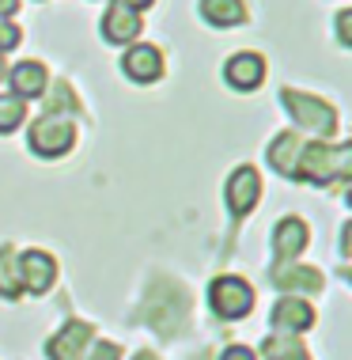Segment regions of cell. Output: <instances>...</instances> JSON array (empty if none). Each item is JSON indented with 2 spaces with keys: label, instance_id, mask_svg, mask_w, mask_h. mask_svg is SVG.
<instances>
[{
  "label": "cell",
  "instance_id": "6da1fadb",
  "mask_svg": "<svg viewBox=\"0 0 352 360\" xmlns=\"http://www.w3.org/2000/svg\"><path fill=\"white\" fill-rule=\"evenodd\" d=\"M348 160H352V148L348 144H303L299 152V163H296V174L292 179H303V182H334V179H348Z\"/></svg>",
  "mask_w": 352,
  "mask_h": 360
},
{
  "label": "cell",
  "instance_id": "7a4b0ae2",
  "mask_svg": "<svg viewBox=\"0 0 352 360\" xmlns=\"http://www.w3.org/2000/svg\"><path fill=\"white\" fill-rule=\"evenodd\" d=\"M76 144V122L68 114H42L34 125H31V148L38 155H65L68 148Z\"/></svg>",
  "mask_w": 352,
  "mask_h": 360
},
{
  "label": "cell",
  "instance_id": "3957f363",
  "mask_svg": "<svg viewBox=\"0 0 352 360\" xmlns=\"http://www.w3.org/2000/svg\"><path fill=\"white\" fill-rule=\"evenodd\" d=\"M280 103L288 106L292 118H296L299 125H307V129L322 133V137H334V129H337V114H334V106H330V103L315 99V95L292 91V87H285V91H280Z\"/></svg>",
  "mask_w": 352,
  "mask_h": 360
},
{
  "label": "cell",
  "instance_id": "277c9868",
  "mask_svg": "<svg viewBox=\"0 0 352 360\" xmlns=\"http://www.w3.org/2000/svg\"><path fill=\"white\" fill-rule=\"evenodd\" d=\"M209 304H212V311H216L220 319L235 323V319H247L250 315L254 288L242 277H216V281H212V288H209Z\"/></svg>",
  "mask_w": 352,
  "mask_h": 360
},
{
  "label": "cell",
  "instance_id": "5b68a950",
  "mask_svg": "<svg viewBox=\"0 0 352 360\" xmlns=\"http://www.w3.org/2000/svg\"><path fill=\"white\" fill-rule=\"evenodd\" d=\"M261 198V174L254 167H239L228 179V209L231 217H247Z\"/></svg>",
  "mask_w": 352,
  "mask_h": 360
},
{
  "label": "cell",
  "instance_id": "8992f818",
  "mask_svg": "<svg viewBox=\"0 0 352 360\" xmlns=\"http://www.w3.org/2000/svg\"><path fill=\"white\" fill-rule=\"evenodd\" d=\"M19 277H23V288L31 296H46L57 277V266L46 250H27V255H19Z\"/></svg>",
  "mask_w": 352,
  "mask_h": 360
},
{
  "label": "cell",
  "instance_id": "52a82bcc",
  "mask_svg": "<svg viewBox=\"0 0 352 360\" xmlns=\"http://www.w3.org/2000/svg\"><path fill=\"white\" fill-rule=\"evenodd\" d=\"M315 326V311H311L307 300H299V296H285L277 307H273V330L277 334H303V330H311Z\"/></svg>",
  "mask_w": 352,
  "mask_h": 360
},
{
  "label": "cell",
  "instance_id": "ba28073f",
  "mask_svg": "<svg viewBox=\"0 0 352 360\" xmlns=\"http://www.w3.org/2000/svg\"><path fill=\"white\" fill-rule=\"evenodd\" d=\"M303 247H307V224L288 217L277 224V231H273V262L277 266H288L292 258L303 255Z\"/></svg>",
  "mask_w": 352,
  "mask_h": 360
},
{
  "label": "cell",
  "instance_id": "9c48e42d",
  "mask_svg": "<svg viewBox=\"0 0 352 360\" xmlns=\"http://www.w3.org/2000/svg\"><path fill=\"white\" fill-rule=\"evenodd\" d=\"M122 69L136 84H152V80H159V72H163V53L155 50V46H148V42L129 46V53L122 57Z\"/></svg>",
  "mask_w": 352,
  "mask_h": 360
},
{
  "label": "cell",
  "instance_id": "30bf717a",
  "mask_svg": "<svg viewBox=\"0 0 352 360\" xmlns=\"http://www.w3.org/2000/svg\"><path fill=\"white\" fill-rule=\"evenodd\" d=\"M223 80H228L235 91H254L261 80H266V61L258 53H235L228 65H223Z\"/></svg>",
  "mask_w": 352,
  "mask_h": 360
},
{
  "label": "cell",
  "instance_id": "8fae6325",
  "mask_svg": "<svg viewBox=\"0 0 352 360\" xmlns=\"http://www.w3.org/2000/svg\"><path fill=\"white\" fill-rule=\"evenodd\" d=\"M141 12H133V8H125V4H114L106 8V15H103V38L106 42H133L136 34H141Z\"/></svg>",
  "mask_w": 352,
  "mask_h": 360
},
{
  "label": "cell",
  "instance_id": "7c38bea8",
  "mask_svg": "<svg viewBox=\"0 0 352 360\" xmlns=\"http://www.w3.org/2000/svg\"><path fill=\"white\" fill-rule=\"evenodd\" d=\"M46 87H50V72H46L42 61H19L12 69V95L15 99H38V95H46Z\"/></svg>",
  "mask_w": 352,
  "mask_h": 360
},
{
  "label": "cell",
  "instance_id": "4fadbf2b",
  "mask_svg": "<svg viewBox=\"0 0 352 360\" xmlns=\"http://www.w3.org/2000/svg\"><path fill=\"white\" fill-rule=\"evenodd\" d=\"M273 285L288 296H307V292L322 288V274L311 266H277L273 269Z\"/></svg>",
  "mask_w": 352,
  "mask_h": 360
},
{
  "label": "cell",
  "instance_id": "5bb4252c",
  "mask_svg": "<svg viewBox=\"0 0 352 360\" xmlns=\"http://www.w3.org/2000/svg\"><path fill=\"white\" fill-rule=\"evenodd\" d=\"M87 342H91V326L87 323H68L57 338H50V360H80Z\"/></svg>",
  "mask_w": 352,
  "mask_h": 360
},
{
  "label": "cell",
  "instance_id": "9a60e30c",
  "mask_svg": "<svg viewBox=\"0 0 352 360\" xmlns=\"http://www.w3.org/2000/svg\"><path fill=\"white\" fill-rule=\"evenodd\" d=\"M299 152H303V137L292 133V129H285L277 141L269 144V167H277L285 179H292V174H296V163H299Z\"/></svg>",
  "mask_w": 352,
  "mask_h": 360
},
{
  "label": "cell",
  "instance_id": "2e32d148",
  "mask_svg": "<svg viewBox=\"0 0 352 360\" xmlns=\"http://www.w3.org/2000/svg\"><path fill=\"white\" fill-rule=\"evenodd\" d=\"M201 15L212 27H242L247 23V4L242 0H201Z\"/></svg>",
  "mask_w": 352,
  "mask_h": 360
},
{
  "label": "cell",
  "instance_id": "e0dca14e",
  "mask_svg": "<svg viewBox=\"0 0 352 360\" xmlns=\"http://www.w3.org/2000/svg\"><path fill=\"white\" fill-rule=\"evenodd\" d=\"M23 292V277H19V255L12 247L0 250V296L15 300Z\"/></svg>",
  "mask_w": 352,
  "mask_h": 360
},
{
  "label": "cell",
  "instance_id": "ac0fdd59",
  "mask_svg": "<svg viewBox=\"0 0 352 360\" xmlns=\"http://www.w3.org/2000/svg\"><path fill=\"white\" fill-rule=\"evenodd\" d=\"M42 114H68V118H72V114H80V99L72 95V87H68V84H53Z\"/></svg>",
  "mask_w": 352,
  "mask_h": 360
},
{
  "label": "cell",
  "instance_id": "d6986e66",
  "mask_svg": "<svg viewBox=\"0 0 352 360\" xmlns=\"http://www.w3.org/2000/svg\"><path fill=\"white\" fill-rule=\"evenodd\" d=\"M27 118V106L23 99H15V95H0V133H12L19 129Z\"/></svg>",
  "mask_w": 352,
  "mask_h": 360
},
{
  "label": "cell",
  "instance_id": "ffe728a7",
  "mask_svg": "<svg viewBox=\"0 0 352 360\" xmlns=\"http://www.w3.org/2000/svg\"><path fill=\"white\" fill-rule=\"evenodd\" d=\"M261 353H266L269 360H307V353L292 342L288 334H277V338H269L266 345H261Z\"/></svg>",
  "mask_w": 352,
  "mask_h": 360
},
{
  "label": "cell",
  "instance_id": "44dd1931",
  "mask_svg": "<svg viewBox=\"0 0 352 360\" xmlns=\"http://www.w3.org/2000/svg\"><path fill=\"white\" fill-rule=\"evenodd\" d=\"M19 38H23V34H19V27L8 23V19H0V53H4V50H15Z\"/></svg>",
  "mask_w": 352,
  "mask_h": 360
},
{
  "label": "cell",
  "instance_id": "7402d4cb",
  "mask_svg": "<svg viewBox=\"0 0 352 360\" xmlns=\"http://www.w3.org/2000/svg\"><path fill=\"white\" fill-rule=\"evenodd\" d=\"M337 38H341V46H352V12H341L337 15Z\"/></svg>",
  "mask_w": 352,
  "mask_h": 360
},
{
  "label": "cell",
  "instance_id": "603a6c76",
  "mask_svg": "<svg viewBox=\"0 0 352 360\" xmlns=\"http://www.w3.org/2000/svg\"><path fill=\"white\" fill-rule=\"evenodd\" d=\"M117 356H122V349H117V345L99 342V345L91 349V356H87V360H117Z\"/></svg>",
  "mask_w": 352,
  "mask_h": 360
},
{
  "label": "cell",
  "instance_id": "cb8c5ba5",
  "mask_svg": "<svg viewBox=\"0 0 352 360\" xmlns=\"http://www.w3.org/2000/svg\"><path fill=\"white\" fill-rule=\"evenodd\" d=\"M220 360H258V356H254L247 345H231V349H223V356H220Z\"/></svg>",
  "mask_w": 352,
  "mask_h": 360
},
{
  "label": "cell",
  "instance_id": "d4e9b609",
  "mask_svg": "<svg viewBox=\"0 0 352 360\" xmlns=\"http://www.w3.org/2000/svg\"><path fill=\"white\" fill-rule=\"evenodd\" d=\"M19 12V0H0V19H12Z\"/></svg>",
  "mask_w": 352,
  "mask_h": 360
},
{
  "label": "cell",
  "instance_id": "484cf974",
  "mask_svg": "<svg viewBox=\"0 0 352 360\" xmlns=\"http://www.w3.org/2000/svg\"><path fill=\"white\" fill-rule=\"evenodd\" d=\"M117 4L133 8V12H144V8H152V0H117Z\"/></svg>",
  "mask_w": 352,
  "mask_h": 360
},
{
  "label": "cell",
  "instance_id": "4316f807",
  "mask_svg": "<svg viewBox=\"0 0 352 360\" xmlns=\"http://www.w3.org/2000/svg\"><path fill=\"white\" fill-rule=\"evenodd\" d=\"M136 360H159V356H152V353H141V356H136Z\"/></svg>",
  "mask_w": 352,
  "mask_h": 360
},
{
  "label": "cell",
  "instance_id": "83f0119b",
  "mask_svg": "<svg viewBox=\"0 0 352 360\" xmlns=\"http://www.w3.org/2000/svg\"><path fill=\"white\" fill-rule=\"evenodd\" d=\"M0 80H4V53H0Z\"/></svg>",
  "mask_w": 352,
  "mask_h": 360
}]
</instances>
